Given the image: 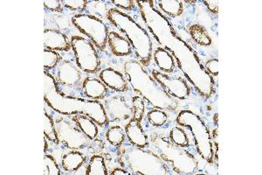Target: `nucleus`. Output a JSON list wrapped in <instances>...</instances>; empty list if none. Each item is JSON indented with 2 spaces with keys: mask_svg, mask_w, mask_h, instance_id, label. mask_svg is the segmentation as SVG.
Wrapping results in <instances>:
<instances>
[{
  "mask_svg": "<svg viewBox=\"0 0 262 175\" xmlns=\"http://www.w3.org/2000/svg\"><path fill=\"white\" fill-rule=\"evenodd\" d=\"M136 3L147 29L162 48L170 52L188 82L201 96L211 98L214 92V79L200 63L193 48L179 36L171 22L156 7L154 1L137 0Z\"/></svg>",
  "mask_w": 262,
  "mask_h": 175,
  "instance_id": "f257e3e1",
  "label": "nucleus"
},
{
  "mask_svg": "<svg viewBox=\"0 0 262 175\" xmlns=\"http://www.w3.org/2000/svg\"><path fill=\"white\" fill-rule=\"evenodd\" d=\"M44 100L52 110L60 115H85L101 127L110 124L103 104L96 100L74 98L60 93L54 76L47 71L44 72Z\"/></svg>",
  "mask_w": 262,
  "mask_h": 175,
  "instance_id": "f03ea898",
  "label": "nucleus"
},
{
  "mask_svg": "<svg viewBox=\"0 0 262 175\" xmlns=\"http://www.w3.org/2000/svg\"><path fill=\"white\" fill-rule=\"evenodd\" d=\"M123 71L132 89L152 107L170 112H175L179 109V103L176 98L167 92L138 61H126Z\"/></svg>",
  "mask_w": 262,
  "mask_h": 175,
  "instance_id": "7ed1b4c3",
  "label": "nucleus"
},
{
  "mask_svg": "<svg viewBox=\"0 0 262 175\" xmlns=\"http://www.w3.org/2000/svg\"><path fill=\"white\" fill-rule=\"evenodd\" d=\"M120 166L132 175H170V165L155 151L145 150L130 143H122L117 149ZM175 174V173H174Z\"/></svg>",
  "mask_w": 262,
  "mask_h": 175,
  "instance_id": "20e7f679",
  "label": "nucleus"
},
{
  "mask_svg": "<svg viewBox=\"0 0 262 175\" xmlns=\"http://www.w3.org/2000/svg\"><path fill=\"white\" fill-rule=\"evenodd\" d=\"M107 18L114 27L125 33L131 48L134 49L135 54L138 58V62L143 67L149 66L151 61L153 46L151 38L146 30L129 15L117 8L108 10Z\"/></svg>",
  "mask_w": 262,
  "mask_h": 175,
  "instance_id": "39448f33",
  "label": "nucleus"
},
{
  "mask_svg": "<svg viewBox=\"0 0 262 175\" xmlns=\"http://www.w3.org/2000/svg\"><path fill=\"white\" fill-rule=\"evenodd\" d=\"M149 144L153 151L166 161L176 174H196L199 162L196 158L184 147L157 134L149 137Z\"/></svg>",
  "mask_w": 262,
  "mask_h": 175,
  "instance_id": "423d86ee",
  "label": "nucleus"
},
{
  "mask_svg": "<svg viewBox=\"0 0 262 175\" xmlns=\"http://www.w3.org/2000/svg\"><path fill=\"white\" fill-rule=\"evenodd\" d=\"M54 125L59 142L69 150L98 154L104 148V143L97 138L93 140L86 136L69 116H58Z\"/></svg>",
  "mask_w": 262,
  "mask_h": 175,
  "instance_id": "0eeeda50",
  "label": "nucleus"
},
{
  "mask_svg": "<svg viewBox=\"0 0 262 175\" xmlns=\"http://www.w3.org/2000/svg\"><path fill=\"white\" fill-rule=\"evenodd\" d=\"M180 126L189 128L193 135L196 151L203 160L212 163L214 160V150L208 127L205 122L191 110H181L177 118Z\"/></svg>",
  "mask_w": 262,
  "mask_h": 175,
  "instance_id": "6e6552de",
  "label": "nucleus"
},
{
  "mask_svg": "<svg viewBox=\"0 0 262 175\" xmlns=\"http://www.w3.org/2000/svg\"><path fill=\"white\" fill-rule=\"evenodd\" d=\"M72 23L83 33L99 50L103 51L107 44V27L101 18L91 14H76Z\"/></svg>",
  "mask_w": 262,
  "mask_h": 175,
  "instance_id": "1a4fd4ad",
  "label": "nucleus"
},
{
  "mask_svg": "<svg viewBox=\"0 0 262 175\" xmlns=\"http://www.w3.org/2000/svg\"><path fill=\"white\" fill-rule=\"evenodd\" d=\"M70 42L79 68L89 74L98 72L100 59L92 42L82 36L78 35L73 36Z\"/></svg>",
  "mask_w": 262,
  "mask_h": 175,
  "instance_id": "9d476101",
  "label": "nucleus"
},
{
  "mask_svg": "<svg viewBox=\"0 0 262 175\" xmlns=\"http://www.w3.org/2000/svg\"><path fill=\"white\" fill-rule=\"evenodd\" d=\"M82 70L69 60H61L54 68V76L60 93L65 94L66 89L70 91L81 89L84 80Z\"/></svg>",
  "mask_w": 262,
  "mask_h": 175,
  "instance_id": "9b49d317",
  "label": "nucleus"
},
{
  "mask_svg": "<svg viewBox=\"0 0 262 175\" xmlns=\"http://www.w3.org/2000/svg\"><path fill=\"white\" fill-rule=\"evenodd\" d=\"M105 113L110 123L126 122L133 118V107L122 95H114L105 99Z\"/></svg>",
  "mask_w": 262,
  "mask_h": 175,
  "instance_id": "f8f14e48",
  "label": "nucleus"
},
{
  "mask_svg": "<svg viewBox=\"0 0 262 175\" xmlns=\"http://www.w3.org/2000/svg\"><path fill=\"white\" fill-rule=\"evenodd\" d=\"M152 76L166 89L167 92L176 99L185 100L191 95V89L188 83L181 78L170 76L157 70L152 71Z\"/></svg>",
  "mask_w": 262,
  "mask_h": 175,
  "instance_id": "ddd939ff",
  "label": "nucleus"
},
{
  "mask_svg": "<svg viewBox=\"0 0 262 175\" xmlns=\"http://www.w3.org/2000/svg\"><path fill=\"white\" fill-rule=\"evenodd\" d=\"M100 80L104 83L108 89L116 92H125L128 89V83L123 74L113 68L102 69L99 74Z\"/></svg>",
  "mask_w": 262,
  "mask_h": 175,
  "instance_id": "4468645a",
  "label": "nucleus"
},
{
  "mask_svg": "<svg viewBox=\"0 0 262 175\" xmlns=\"http://www.w3.org/2000/svg\"><path fill=\"white\" fill-rule=\"evenodd\" d=\"M44 46L47 49L54 51H69L71 42L68 37L60 31L54 29H46L44 31Z\"/></svg>",
  "mask_w": 262,
  "mask_h": 175,
  "instance_id": "2eb2a0df",
  "label": "nucleus"
},
{
  "mask_svg": "<svg viewBox=\"0 0 262 175\" xmlns=\"http://www.w3.org/2000/svg\"><path fill=\"white\" fill-rule=\"evenodd\" d=\"M81 91L90 100H102L107 95V87L101 80L88 77L84 80Z\"/></svg>",
  "mask_w": 262,
  "mask_h": 175,
  "instance_id": "dca6fc26",
  "label": "nucleus"
},
{
  "mask_svg": "<svg viewBox=\"0 0 262 175\" xmlns=\"http://www.w3.org/2000/svg\"><path fill=\"white\" fill-rule=\"evenodd\" d=\"M125 132L128 142L132 145L141 148H144L149 145V138L143 131L140 123L133 118L129 120L128 125H126Z\"/></svg>",
  "mask_w": 262,
  "mask_h": 175,
  "instance_id": "f3484780",
  "label": "nucleus"
},
{
  "mask_svg": "<svg viewBox=\"0 0 262 175\" xmlns=\"http://www.w3.org/2000/svg\"><path fill=\"white\" fill-rule=\"evenodd\" d=\"M107 45L112 54L116 56H128L132 54V48L128 40L115 31L108 32Z\"/></svg>",
  "mask_w": 262,
  "mask_h": 175,
  "instance_id": "a211bd4d",
  "label": "nucleus"
},
{
  "mask_svg": "<svg viewBox=\"0 0 262 175\" xmlns=\"http://www.w3.org/2000/svg\"><path fill=\"white\" fill-rule=\"evenodd\" d=\"M86 161V157L81 151L70 150L63 155L61 165L66 172H73L80 169Z\"/></svg>",
  "mask_w": 262,
  "mask_h": 175,
  "instance_id": "6ab92c4d",
  "label": "nucleus"
},
{
  "mask_svg": "<svg viewBox=\"0 0 262 175\" xmlns=\"http://www.w3.org/2000/svg\"><path fill=\"white\" fill-rule=\"evenodd\" d=\"M153 58L156 64L162 71L167 74H170L175 69V60L169 51L163 48H157L153 54Z\"/></svg>",
  "mask_w": 262,
  "mask_h": 175,
  "instance_id": "aec40b11",
  "label": "nucleus"
},
{
  "mask_svg": "<svg viewBox=\"0 0 262 175\" xmlns=\"http://www.w3.org/2000/svg\"><path fill=\"white\" fill-rule=\"evenodd\" d=\"M72 119H74V121L77 124L81 131H83L89 138L93 140L97 138L99 132L97 124L92 119H90V116L78 114V115L72 116Z\"/></svg>",
  "mask_w": 262,
  "mask_h": 175,
  "instance_id": "412c9836",
  "label": "nucleus"
},
{
  "mask_svg": "<svg viewBox=\"0 0 262 175\" xmlns=\"http://www.w3.org/2000/svg\"><path fill=\"white\" fill-rule=\"evenodd\" d=\"M159 8L169 15L171 18H176L184 12V6L182 1L178 0H158L155 1Z\"/></svg>",
  "mask_w": 262,
  "mask_h": 175,
  "instance_id": "4be33fe9",
  "label": "nucleus"
},
{
  "mask_svg": "<svg viewBox=\"0 0 262 175\" xmlns=\"http://www.w3.org/2000/svg\"><path fill=\"white\" fill-rule=\"evenodd\" d=\"M86 174L88 175H107V172L104 158L101 155L94 154L86 166Z\"/></svg>",
  "mask_w": 262,
  "mask_h": 175,
  "instance_id": "5701e85b",
  "label": "nucleus"
},
{
  "mask_svg": "<svg viewBox=\"0 0 262 175\" xmlns=\"http://www.w3.org/2000/svg\"><path fill=\"white\" fill-rule=\"evenodd\" d=\"M189 33L191 38L194 40V42L199 45L209 47L212 44V39L209 35L208 32L200 25H191V27H189Z\"/></svg>",
  "mask_w": 262,
  "mask_h": 175,
  "instance_id": "b1692460",
  "label": "nucleus"
},
{
  "mask_svg": "<svg viewBox=\"0 0 262 175\" xmlns=\"http://www.w3.org/2000/svg\"><path fill=\"white\" fill-rule=\"evenodd\" d=\"M125 130H123L119 125H115L110 128L106 132V139L107 142L114 146H119L124 142L126 139Z\"/></svg>",
  "mask_w": 262,
  "mask_h": 175,
  "instance_id": "393cba45",
  "label": "nucleus"
},
{
  "mask_svg": "<svg viewBox=\"0 0 262 175\" xmlns=\"http://www.w3.org/2000/svg\"><path fill=\"white\" fill-rule=\"evenodd\" d=\"M44 133L46 138L51 142L56 145L60 144L54 125V120L46 110H44Z\"/></svg>",
  "mask_w": 262,
  "mask_h": 175,
  "instance_id": "a878e982",
  "label": "nucleus"
},
{
  "mask_svg": "<svg viewBox=\"0 0 262 175\" xmlns=\"http://www.w3.org/2000/svg\"><path fill=\"white\" fill-rule=\"evenodd\" d=\"M147 119L149 122L150 125L156 127H161L163 125L166 124L168 120V115L164 110H159V109H153L148 113Z\"/></svg>",
  "mask_w": 262,
  "mask_h": 175,
  "instance_id": "bb28decb",
  "label": "nucleus"
},
{
  "mask_svg": "<svg viewBox=\"0 0 262 175\" xmlns=\"http://www.w3.org/2000/svg\"><path fill=\"white\" fill-rule=\"evenodd\" d=\"M170 140L181 147L189 146V140L185 131L180 127H173L170 131Z\"/></svg>",
  "mask_w": 262,
  "mask_h": 175,
  "instance_id": "cd10ccee",
  "label": "nucleus"
},
{
  "mask_svg": "<svg viewBox=\"0 0 262 175\" xmlns=\"http://www.w3.org/2000/svg\"><path fill=\"white\" fill-rule=\"evenodd\" d=\"M43 59H44V68L46 70H50L53 68H55L58 63H60L61 61V57L60 54H58L57 52L54 50H50V49H44V53H43Z\"/></svg>",
  "mask_w": 262,
  "mask_h": 175,
  "instance_id": "c85d7f7f",
  "label": "nucleus"
},
{
  "mask_svg": "<svg viewBox=\"0 0 262 175\" xmlns=\"http://www.w3.org/2000/svg\"><path fill=\"white\" fill-rule=\"evenodd\" d=\"M132 107H133V119L141 123L145 112L144 100L139 95H135L132 98Z\"/></svg>",
  "mask_w": 262,
  "mask_h": 175,
  "instance_id": "c756f323",
  "label": "nucleus"
},
{
  "mask_svg": "<svg viewBox=\"0 0 262 175\" xmlns=\"http://www.w3.org/2000/svg\"><path fill=\"white\" fill-rule=\"evenodd\" d=\"M42 174L45 175H60V168L57 164L55 159L52 155L47 154L44 156V172Z\"/></svg>",
  "mask_w": 262,
  "mask_h": 175,
  "instance_id": "7c9ffc66",
  "label": "nucleus"
},
{
  "mask_svg": "<svg viewBox=\"0 0 262 175\" xmlns=\"http://www.w3.org/2000/svg\"><path fill=\"white\" fill-rule=\"evenodd\" d=\"M90 1L86 0H63L62 6L72 12H83L86 11Z\"/></svg>",
  "mask_w": 262,
  "mask_h": 175,
  "instance_id": "2f4dec72",
  "label": "nucleus"
},
{
  "mask_svg": "<svg viewBox=\"0 0 262 175\" xmlns=\"http://www.w3.org/2000/svg\"><path fill=\"white\" fill-rule=\"evenodd\" d=\"M205 68L206 71L208 72L209 74L213 76H217L219 74V60L217 59H211L208 60L205 64Z\"/></svg>",
  "mask_w": 262,
  "mask_h": 175,
  "instance_id": "473e14b6",
  "label": "nucleus"
},
{
  "mask_svg": "<svg viewBox=\"0 0 262 175\" xmlns=\"http://www.w3.org/2000/svg\"><path fill=\"white\" fill-rule=\"evenodd\" d=\"M44 6H45L46 9L49 10L51 12H63L62 3H61V1H59V0H48V1H44Z\"/></svg>",
  "mask_w": 262,
  "mask_h": 175,
  "instance_id": "72a5a7b5",
  "label": "nucleus"
},
{
  "mask_svg": "<svg viewBox=\"0 0 262 175\" xmlns=\"http://www.w3.org/2000/svg\"><path fill=\"white\" fill-rule=\"evenodd\" d=\"M111 3L115 5L116 7L120 9L125 10V11H132L134 9L135 1L132 0H112Z\"/></svg>",
  "mask_w": 262,
  "mask_h": 175,
  "instance_id": "f704fd0d",
  "label": "nucleus"
},
{
  "mask_svg": "<svg viewBox=\"0 0 262 175\" xmlns=\"http://www.w3.org/2000/svg\"><path fill=\"white\" fill-rule=\"evenodd\" d=\"M204 5L207 7V9L210 12L217 14L219 12V1H212V0H208V1H203Z\"/></svg>",
  "mask_w": 262,
  "mask_h": 175,
  "instance_id": "c9c22d12",
  "label": "nucleus"
},
{
  "mask_svg": "<svg viewBox=\"0 0 262 175\" xmlns=\"http://www.w3.org/2000/svg\"><path fill=\"white\" fill-rule=\"evenodd\" d=\"M111 175H131L129 172H128L127 170L122 168V167H119V168H116L114 169L111 173Z\"/></svg>",
  "mask_w": 262,
  "mask_h": 175,
  "instance_id": "e433bc0d",
  "label": "nucleus"
},
{
  "mask_svg": "<svg viewBox=\"0 0 262 175\" xmlns=\"http://www.w3.org/2000/svg\"><path fill=\"white\" fill-rule=\"evenodd\" d=\"M44 142H45V153H47V151L48 150V139L46 138L44 139Z\"/></svg>",
  "mask_w": 262,
  "mask_h": 175,
  "instance_id": "4c0bfd02",
  "label": "nucleus"
}]
</instances>
